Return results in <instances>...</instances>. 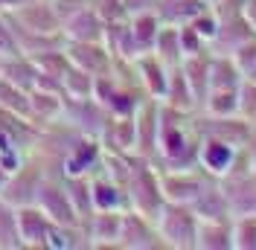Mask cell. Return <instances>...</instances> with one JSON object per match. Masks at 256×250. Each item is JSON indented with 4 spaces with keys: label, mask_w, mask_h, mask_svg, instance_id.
Wrapping results in <instances>:
<instances>
[{
    "label": "cell",
    "mask_w": 256,
    "mask_h": 250,
    "mask_svg": "<svg viewBox=\"0 0 256 250\" xmlns=\"http://www.w3.org/2000/svg\"><path fill=\"white\" fill-rule=\"evenodd\" d=\"M126 195H128V210H137L146 218H158V212L163 210V189H160V174L154 169L152 160L146 157H134V169H131V178L126 184Z\"/></svg>",
    "instance_id": "6da1fadb"
},
{
    "label": "cell",
    "mask_w": 256,
    "mask_h": 250,
    "mask_svg": "<svg viewBox=\"0 0 256 250\" xmlns=\"http://www.w3.org/2000/svg\"><path fill=\"white\" fill-rule=\"evenodd\" d=\"M160 238H163V248H178L186 250L195 248V238H198V216L192 210V204H175L166 201L163 210L154 218Z\"/></svg>",
    "instance_id": "7a4b0ae2"
},
{
    "label": "cell",
    "mask_w": 256,
    "mask_h": 250,
    "mask_svg": "<svg viewBox=\"0 0 256 250\" xmlns=\"http://www.w3.org/2000/svg\"><path fill=\"white\" fill-rule=\"evenodd\" d=\"M38 206L52 224H67V227H82V218L76 206L70 201L67 189H64L62 174H44L41 186H38Z\"/></svg>",
    "instance_id": "3957f363"
},
{
    "label": "cell",
    "mask_w": 256,
    "mask_h": 250,
    "mask_svg": "<svg viewBox=\"0 0 256 250\" xmlns=\"http://www.w3.org/2000/svg\"><path fill=\"white\" fill-rule=\"evenodd\" d=\"M44 163L35 154H30L24 160V166L15 169V172L6 178V186L0 192V198L12 206H30V204L38 201V186L44 180Z\"/></svg>",
    "instance_id": "277c9868"
},
{
    "label": "cell",
    "mask_w": 256,
    "mask_h": 250,
    "mask_svg": "<svg viewBox=\"0 0 256 250\" xmlns=\"http://www.w3.org/2000/svg\"><path fill=\"white\" fill-rule=\"evenodd\" d=\"M158 174L163 198L175 204H192L198 198V192L207 186V180L212 178L201 166H195V169H158Z\"/></svg>",
    "instance_id": "5b68a950"
},
{
    "label": "cell",
    "mask_w": 256,
    "mask_h": 250,
    "mask_svg": "<svg viewBox=\"0 0 256 250\" xmlns=\"http://www.w3.org/2000/svg\"><path fill=\"white\" fill-rule=\"evenodd\" d=\"M244 146H248V142H244ZM239 148L242 146H233V142L222 140V137H210V134H204V137H201V146H198V166H201L207 174L224 180V178H230L233 169H236Z\"/></svg>",
    "instance_id": "8992f818"
},
{
    "label": "cell",
    "mask_w": 256,
    "mask_h": 250,
    "mask_svg": "<svg viewBox=\"0 0 256 250\" xmlns=\"http://www.w3.org/2000/svg\"><path fill=\"white\" fill-rule=\"evenodd\" d=\"M6 15L32 32L62 35V18L56 12L52 0H24V3H18L15 9H9Z\"/></svg>",
    "instance_id": "52a82bcc"
},
{
    "label": "cell",
    "mask_w": 256,
    "mask_h": 250,
    "mask_svg": "<svg viewBox=\"0 0 256 250\" xmlns=\"http://www.w3.org/2000/svg\"><path fill=\"white\" fill-rule=\"evenodd\" d=\"M102 142L99 137H88V134H79V140L70 146V152L64 154L62 160V174H70V178H90V174L99 169L102 163Z\"/></svg>",
    "instance_id": "ba28073f"
},
{
    "label": "cell",
    "mask_w": 256,
    "mask_h": 250,
    "mask_svg": "<svg viewBox=\"0 0 256 250\" xmlns=\"http://www.w3.org/2000/svg\"><path fill=\"white\" fill-rule=\"evenodd\" d=\"M116 248H134V250H148V248H163L154 221L140 216L137 210H126L122 212V227H120V242Z\"/></svg>",
    "instance_id": "9c48e42d"
},
{
    "label": "cell",
    "mask_w": 256,
    "mask_h": 250,
    "mask_svg": "<svg viewBox=\"0 0 256 250\" xmlns=\"http://www.w3.org/2000/svg\"><path fill=\"white\" fill-rule=\"evenodd\" d=\"M134 128H137V146H134V154L146 157V160H154L158 154V128H160V102L158 99H146L143 105L134 114Z\"/></svg>",
    "instance_id": "30bf717a"
},
{
    "label": "cell",
    "mask_w": 256,
    "mask_h": 250,
    "mask_svg": "<svg viewBox=\"0 0 256 250\" xmlns=\"http://www.w3.org/2000/svg\"><path fill=\"white\" fill-rule=\"evenodd\" d=\"M64 52L70 64H76L82 70H88L90 76H102L108 73L114 64L111 50L105 47L102 41H64Z\"/></svg>",
    "instance_id": "8fae6325"
},
{
    "label": "cell",
    "mask_w": 256,
    "mask_h": 250,
    "mask_svg": "<svg viewBox=\"0 0 256 250\" xmlns=\"http://www.w3.org/2000/svg\"><path fill=\"white\" fill-rule=\"evenodd\" d=\"M64 41H102L105 38V20L90 3H84L73 15L62 20Z\"/></svg>",
    "instance_id": "7c38bea8"
},
{
    "label": "cell",
    "mask_w": 256,
    "mask_h": 250,
    "mask_svg": "<svg viewBox=\"0 0 256 250\" xmlns=\"http://www.w3.org/2000/svg\"><path fill=\"white\" fill-rule=\"evenodd\" d=\"M122 212L120 210H94V216L82 224L90 248H116L120 227H122Z\"/></svg>",
    "instance_id": "4fadbf2b"
},
{
    "label": "cell",
    "mask_w": 256,
    "mask_h": 250,
    "mask_svg": "<svg viewBox=\"0 0 256 250\" xmlns=\"http://www.w3.org/2000/svg\"><path fill=\"white\" fill-rule=\"evenodd\" d=\"M192 210L195 216L204 221H230L233 218V206H230V198L224 192L222 180L218 178H210L207 186L198 192V198L192 201Z\"/></svg>",
    "instance_id": "5bb4252c"
},
{
    "label": "cell",
    "mask_w": 256,
    "mask_h": 250,
    "mask_svg": "<svg viewBox=\"0 0 256 250\" xmlns=\"http://www.w3.org/2000/svg\"><path fill=\"white\" fill-rule=\"evenodd\" d=\"M134 67H137V76H140V84H143L146 96H152V99L160 102L166 96V84H169V70L172 67H166L154 52L137 56L134 58Z\"/></svg>",
    "instance_id": "9a60e30c"
},
{
    "label": "cell",
    "mask_w": 256,
    "mask_h": 250,
    "mask_svg": "<svg viewBox=\"0 0 256 250\" xmlns=\"http://www.w3.org/2000/svg\"><path fill=\"white\" fill-rule=\"evenodd\" d=\"M18 210V230H20V242L24 248H44L50 233V224L52 221L41 212L38 204H30V206H15Z\"/></svg>",
    "instance_id": "2e32d148"
},
{
    "label": "cell",
    "mask_w": 256,
    "mask_h": 250,
    "mask_svg": "<svg viewBox=\"0 0 256 250\" xmlns=\"http://www.w3.org/2000/svg\"><path fill=\"white\" fill-rule=\"evenodd\" d=\"M64 94H52V90H41V88H32L30 90V114H32V122L38 128L44 125L58 122L64 116Z\"/></svg>",
    "instance_id": "e0dca14e"
},
{
    "label": "cell",
    "mask_w": 256,
    "mask_h": 250,
    "mask_svg": "<svg viewBox=\"0 0 256 250\" xmlns=\"http://www.w3.org/2000/svg\"><path fill=\"white\" fill-rule=\"evenodd\" d=\"M90 198H94V210H120V212L128 210L126 186H120L102 172L90 174Z\"/></svg>",
    "instance_id": "ac0fdd59"
},
{
    "label": "cell",
    "mask_w": 256,
    "mask_h": 250,
    "mask_svg": "<svg viewBox=\"0 0 256 250\" xmlns=\"http://www.w3.org/2000/svg\"><path fill=\"white\" fill-rule=\"evenodd\" d=\"M160 26H163V24H160L158 12H143V15L128 18V32H131L134 56H143V52H152V50H154Z\"/></svg>",
    "instance_id": "d6986e66"
},
{
    "label": "cell",
    "mask_w": 256,
    "mask_h": 250,
    "mask_svg": "<svg viewBox=\"0 0 256 250\" xmlns=\"http://www.w3.org/2000/svg\"><path fill=\"white\" fill-rule=\"evenodd\" d=\"M160 102L169 105V108H175V110H184V114L198 110V102H195V96H192V88H190V82H186V76H184V70H180V64L169 70L166 96H163Z\"/></svg>",
    "instance_id": "ffe728a7"
},
{
    "label": "cell",
    "mask_w": 256,
    "mask_h": 250,
    "mask_svg": "<svg viewBox=\"0 0 256 250\" xmlns=\"http://www.w3.org/2000/svg\"><path fill=\"white\" fill-rule=\"evenodd\" d=\"M195 248H201V250L233 248V218L230 221H204V218H198V238H195Z\"/></svg>",
    "instance_id": "44dd1931"
},
{
    "label": "cell",
    "mask_w": 256,
    "mask_h": 250,
    "mask_svg": "<svg viewBox=\"0 0 256 250\" xmlns=\"http://www.w3.org/2000/svg\"><path fill=\"white\" fill-rule=\"evenodd\" d=\"M0 78L12 82L24 90L35 88V78H38V67L30 56H12V58H0Z\"/></svg>",
    "instance_id": "7402d4cb"
},
{
    "label": "cell",
    "mask_w": 256,
    "mask_h": 250,
    "mask_svg": "<svg viewBox=\"0 0 256 250\" xmlns=\"http://www.w3.org/2000/svg\"><path fill=\"white\" fill-rule=\"evenodd\" d=\"M201 9H207L201 0H158V6H154L160 24H175V26L190 24Z\"/></svg>",
    "instance_id": "603a6c76"
},
{
    "label": "cell",
    "mask_w": 256,
    "mask_h": 250,
    "mask_svg": "<svg viewBox=\"0 0 256 250\" xmlns=\"http://www.w3.org/2000/svg\"><path fill=\"white\" fill-rule=\"evenodd\" d=\"M154 56H158L160 62L166 64V67H178V64L184 62V47H180V32H178L175 24H163L158 32V41H154V50H152Z\"/></svg>",
    "instance_id": "cb8c5ba5"
},
{
    "label": "cell",
    "mask_w": 256,
    "mask_h": 250,
    "mask_svg": "<svg viewBox=\"0 0 256 250\" xmlns=\"http://www.w3.org/2000/svg\"><path fill=\"white\" fill-rule=\"evenodd\" d=\"M47 250H76V248H90L88 236L82 227H67V224H50L47 242H44Z\"/></svg>",
    "instance_id": "d4e9b609"
},
{
    "label": "cell",
    "mask_w": 256,
    "mask_h": 250,
    "mask_svg": "<svg viewBox=\"0 0 256 250\" xmlns=\"http://www.w3.org/2000/svg\"><path fill=\"white\" fill-rule=\"evenodd\" d=\"M64 180V189L70 195V201L79 212L82 224L94 216V198H90V178H70V174H62Z\"/></svg>",
    "instance_id": "484cf974"
},
{
    "label": "cell",
    "mask_w": 256,
    "mask_h": 250,
    "mask_svg": "<svg viewBox=\"0 0 256 250\" xmlns=\"http://www.w3.org/2000/svg\"><path fill=\"white\" fill-rule=\"evenodd\" d=\"M0 110H9L20 120H30L32 122V114H30V90L18 88L12 82L0 78Z\"/></svg>",
    "instance_id": "4316f807"
},
{
    "label": "cell",
    "mask_w": 256,
    "mask_h": 250,
    "mask_svg": "<svg viewBox=\"0 0 256 250\" xmlns=\"http://www.w3.org/2000/svg\"><path fill=\"white\" fill-rule=\"evenodd\" d=\"M94 78L88 70H82L76 64H67L62 76V88H64V96L67 99H90L94 96Z\"/></svg>",
    "instance_id": "83f0119b"
},
{
    "label": "cell",
    "mask_w": 256,
    "mask_h": 250,
    "mask_svg": "<svg viewBox=\"0 0 256 250\" xmlns=\"http://www.w3.org/2000/svg\"><path fill=\"white\" fill-rule=\"evenodd\" d=\"M24 248L20 230H18V210L0 198V250H18Z\"/></svg>",
    "instance_id": "f1b7e54d"
},
{
    "label": "cell",
    "mask_w": 256,
    "mask_h": 250,
    "mask_svg": "<svg viewBox=\"0 0 256 250\" xmlns=\"http://www.w3.org/2000/svg\"><path fill=\"white\" fill-rule=\"evenodd\" d=\"M233 248L256 250V212L233 216Z\"/></svg>",
    "instance_id": "f546056e"
},
{
    "label": "cell",
    "mask_w": 256,
    "mask_h": 250,
    "mask_svg": "<svg viewBox=\"0 0 256 250\" xmlns=\"http://www.w3.org/2000/svg\"><path fill=\"white\" fill-rule=\"evenodd\" d=\"M12 56H24V52L18 50V41L12 35V26H9L6 15L0 12V58H12Z\"/></svg>",
    "instance_id": "4dcf8cb0"
},
{
    "label": "cell",
    "mask_w": 256,
    "mask_h": 250,
    "mask_svg": "<svg viewBox=\"0 0 256 250\" xmlns=\"http://www.w3.org/2000/svg\"><path fill=\"white\" fill-rule=\"evenodd\" d=\"M88 3L102 15L105 24H111V20H126V12H122V3H120V0H88Z\"/></svg>",
    "instance_id": "1f68e13d"
},
{
    "label": "cell",
    "mask_w": 256,
    "mask_h": 250,
    "mask_svg": "<svg viewBox=\"0 0 256 250\" xmlns=\"http://www.w3.org/2000/svg\"><path fill=\"white\" fill-rule=\"evenodd\" d=\"M120 3H122L126 18L143 15V12H154V6H158V0H120Z\"/></svg>",
    "instance_id": "d6a6232c"
},
{
    "label": "cell",
    "mask_w": 256,
    "mask_h": 250,
    "mask_svg": "<svg viewBox=\"0 0 256 250\" xmlns=\"http://www.w3.org/2000/svg\"><path fill=\"white\" fill-rule=\"evenodd\" d=\"M242 15H244V20L250 24V30L256 32V0H244V6H242Z\"/></svg>",
    "instance_id": "836d02e7"
},
{
    "label": "cell",
    "mask_w": 256,
    "mask_h": 250,
    "mask_svg": "<svg viewBox=\"0 0 256 250\" xmlns=\"http://www.w3.org/2000/svg\"><path fill=\"white\" fill-rule=\"evenodd\" d=\"M18 3H24V0H0V12H9V9H15Z\"/></svg>",
    "instance_id": "e575fe53"
},
{
    "label": "cell",
    "mask_w": 256,
    "mask_h": 250,
    "mask_svg": "<svg viewBox=\"0 0 256 250\" xmlns=\"http://www.w3.org/2000/svg\"><path fill=\"white\" fill-rule=\"evenodd\" d=\"M6 178H9V172L0 166V192H3V186H6Z\"/></svg>",
    "instance_id": "d590c367"
},
{
    "label": "cell",
    "mask_w": 256,
    "mask_h": 250,
    "mask_svg": "<svg viewBox=\"0 0 256 250\" xmlns=\"http://www.w3.org/2000/svg\"><path fill=\"white\" fill-rule=\"evenodd\" d=\"M201 3H204V6H207V9H210V6H216L218 0H201Z\"/></svg>",
    "instance_id": "8d00e7d4"
}]
</instances>
